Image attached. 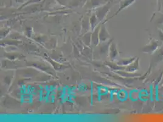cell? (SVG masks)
<instances>
[{
    "label": "cell",
    "mask_w": 163,
    "mask_h": 122,
    "mask_svg": "<svg viewBox=\"0 0 163 122\" xmlns=\"http://www.w3.org/2000/svg\"><path fill=\"white\" fill-rule=\"evenodd\" d=\"M136 58H137L136 57H130L128 58L120 59L117 62V64H118L119 65H120V66H122V67H127L130 64L133 62L134 61L136 60Z\"/></svg>",
    "instance_id": "cell-9"
},
{
    "label": "cell",
    "mask_w": 163,
    "mask_h": 122,
    "mask_svg": "<svg viewBox=\"0 0 163 122\" xmlns=\"http://www.w3.org/2000/svg\"><path fill=\"white\" fill-rule=\"evenodd\" d=\"M108 66L112 68L113 70H115V71H119V70H124L125 68V67H122L120 66L118 64H113V63H108Z\"/></svg>",
    "instance_id": "cell-10"
},
{
    "label": "cell",
    "mask_w": 163,
    "mask_h": 122,
    "mask_svg": "<svg viewBox=\"0 0 163 122\" xmlns=\"http://www.w3.org/2000/svg\"><path fill=\"white\" fill-rule=\"evenodd\" d=\"M130 97L132 100H136L140 97V93H139L138 91H133L131 92V93H130Z\"/></svg>",
    "instance_id": "cell-13"
},
{
    "label": "cell",
    "mask_w": 163,
    "mask_h": 122,
    "mask_svg": "<svg viewBox=\"0 0 163 122\" xmlns=\"http://www.w3.org/2000/svg\"><path fill=\"white\" fill-rule=\"evenodd\" d=\"M158 36H159L160 40L163 42V31L161 29H158Z\"/></svg>",
    "instance_id": "cell-16"
},
{
    "label": "cell",
    "mask_w": 163,
    "mask_h": 122,
    "mask_svg": "<svg viewBox=\"0 0 163 122\" xmlns=\"http://www.w3.org/2000/svg\"><path fill=\"white\" fill-rule=\"evenodd\" d=\"M110 0H92V6H100V5H104L109 1Z\"/></svg>",
    "instance_id": "cell-11"
},
{
    "label": "cell",
    "mask_w": 163,
    "mask_h": 122,
    "mask_svg": "<svg viewBox=\"0 0 163 122\" xmlns=\"http://www.w3.org/2000/svg\"><path fill=\"white\" fill-rule=\"evenodd\" d=\"M118 97L121 100H126L127 98L128 97V94L125 91L121 90L118 93Z\"/></svg>",
    "instance_id": "cell-12"
},
{
    "label": "cell",
    "mask_w": 163,
    "mask_h": 122,
    "mask_svg": "<svg viewBox=\"0 0 163 122\" xmlns=\"http://www.w3.org/2000/svg\"><path fill=\"white\" fill-rule=\"evenodd\" d=\"M116 73H118L120 76L125 78H139L142 76V74L138 73H132L128 72L125 70H119L118 72H116Z\"/></svg>",
    "instance_id": "cell-3"
},
{
    "label": "cell",
    "mask_w": 163,
    "mask_h": 122,
    "mask_svg": "<svg viewBox=\"0 0 163 122\" xmlns=\"http://www.w3.org/2000/svg\"><path fill=\"white\" fill-rule=\"evenodd\" d=\"M96 21H97L96 16L95 15H92V17H91V18H90V24H91V27H92V30L94 29V27H95Z\"/></svg>",
    "instance_id": "cell-15"
},
{
    "label": "cell",
    "mask_w": 163,
    "mask_h": 122,
    "mask_svg": "<svg viewBox=\"0 0 163 122\" xmlns=\"http://www.w3.org/2000/svg\"><path fill=\"white\" fill-rule=\"evenodd\" d=\"M163 59V50H160L158 51V53H157L155 60L156 62H160L161 60Z\"/></svg>",
    "instance_id": "cell-14"
},
{
    "label": "cell",
    "mask_w": 163,
    "mask_h": 122,
    "mask_svg": "<svg viewBox=\"0 0 163 122\" xmlns=\"http://www.w3.org/2000/svg\"><path fill=\"white\" fill-rule=\"evenodd\" d=\"M110 38V35L106 31V28L103 25L100 27L99 31V40L101 42H105Z\"/></svg>",
    "instance_id": "cell-8"
},
{
    "label": "cell",
    "mask_w": 163,
    "mask_h": 122,
    "mask_svg": "<svg viewBox=\"0 0 163 122\" xmlns=\"http://www.w3.org/2000/svg\"><path fill=\"white\" fill-rule=\"evenodd\" d=\"M139 58H137L133 62L128 65V66L125 67V71L132 73H136L139 68Z\"/></svg>",
    "instance_id": "cell-2"
},
{
    "label": "cell",
    "mask_w": 163,
    "mask_h": 122,
    "mask_svg": "<svg viewBox=\"0 0 163 122\" xmlns=\"http://www.w3.org/2000/svg\"><path fill=\"white\" fill-rule=\"evenodd\" d=\"M158 7H159V9H158V11L160 10V0H158Z\"/></svg>",
    "instance_id": "cell-18"
},
{
    "label": "cell",
    "mask_w": 163,
    "mask_h": 122,
    "mask_svg": "<svg viewBox=\"0 0 163 122\" xmlns=\"http://www.w3.org/2000/svg\"><path fill=\"white\" fill-rule=\"evenodd\" d=\"M110 8V6L109 5H105L98 9L96 12V15L100 20H102L104 18Z\"/></svg>",
    "instance_id": "cell-7"
},
{
    "label": "cell",
    "mask_w": 163,
    "mask_h": 122,
    "mask_svg": "<svg viewBox=\"0 0 163 122\" xmlns=\"http://www.w3.org/2000/svg\"><path fill=\"white\" fill-rule=\"evenodd\" d=\"M136 1V0H122L120 3V6H119V8L118 10L116 11V12L115 13V14L114 15H113L111 18L113 17L114 15H117L118 13H119L121 11H122L123 9L128 7V6H130L132 4Z\"/></svg>",
    "instance_id": "cell-4"
},
{
    "label": "cell",
    "mask_w": 163,
    "mask_h": 122,
    "mask_svg": "<svg viewBox=\"0 0 163 122\" xmlns=\"http://www.w3.org/2000/svg\"><path fill=\"white\" fill-rule=\"evenodd\" d=\"M158 48H159V42L156 39H152L148 44L146 45L142 48V52L152 54L156 52Z\"/></svg>",
    "instance_id": "cell-1"
},
{
    "label": "cell",
    "mask_w": 163,
    "mask_h": 122,
    "mask_svg": "<svg viewBox=\"0 0 163 122\" xmlns=\"http://www.w3.org/2000/svg\"><path fill=\"white\" fill-rule=\"evenodd\" d=\"M109 56L111 60H114L118 56V51L116 48V45L114 43H111L109 48Z\"/></svg>",
    "instance_id": "cell-6"
},
{
    "label": "cell",
    "mask_w": 163,
    "mask_h": 122,
    "mask_svg": "<svg viewBox=\"0 0 163 122\" xmlns=\"http://www.w3.org/2000/svg\"><path fill=\"white\" fill-rule=\"evenodd\" d=\"M100 26H97L96 29H94V32H93L91 36V43L92 45L96 46L99 44V31H100Z\"/></svg>",
    "instance_id": "cell-5"
},
{
    "label": "cell",
    "mask_w": 163,
    "mask_h": 122,
    "mask_svg": "<svg viewBox=\"0 0 163 122\" xmlns=\"http://www.w3.org/2000/svg\"><path fill=\"white\" fill-rule=\"evenodd\" d=\"M159 86L160 87H162L163 86V73H162V78H161V80L159 84Z\"/></svg>",
    "instance_id": "cell-17"
}]
</instances>
